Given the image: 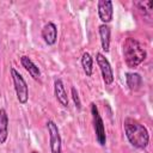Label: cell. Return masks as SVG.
<instances>
[{"label":"cell","instance_id":"1","mask_svg":"<svg viewBox=\"0 0 153 153\" xmlns=\"http://www.w3.org/2000/svg\"><path fill=\"white\" fill-rule=\"evenodd\" d=\"M126 136L129 142L136 148H145L149 142V134L145 126L134 118H126L124 123Z\"/></svg>","mask_w":153,"mask_h":153},{"label":"cell","instance_id":"2","mask_svg":"<svg viewBox=\"0 0 153 153\" xmlns=\"http://www.w3.org/2000/svg\"><path fill=\"white\" fill-rule=\"evenodd\" d=\"M146 50L135 38L128 37L123 42V56L129 68L137 67L146 59Z\"/></svg>","mask_w":153,"mask_h":153},{"label":"cell","instance_id":"3","mask_svg":"<svg viewBox=\"0 0 153 153\" xmlns=\"http://www.w3.org/2000/svg\"><path fill=\"white\" fill-rule=\"evenodd\" d=\"M11 76H12V80H13L16 94H17V98H18L19 103L25 104L29 99V88H27L26 81L24 80L22 74L13 67L11 68Z\"/></svg>","mask_w":153,"mask_h":153},{"label":"cell","instance_id":"4","mask_svg":"<svg viewBox=\"0 0 153 153\" xmlns=\"http://www.w3.org/2000/svg\"><path fill=\"white\" fill-rule=\"evenodd\" d=\"M91 114L93 118V128L96 133V139L100 146H104L106 143V134H105V128L103 120L99 115V111L96 106V104H91Z\"/></svg>","mask_w":153,"mask_h":153},{"label":"cell","instance_id":"5","mask_svg":"<svg viewBox=\"0 0 153 153\" xmlns=\"http://www.w3.org/2000/svg\"><path fill=\"white\" fill-rule=\"evenodd\" d=\"M47 129L49 133V141H50V151L51 153H61L62 146H61V136L59 133V128L55 124L54 121L47 122Z\"/></svg>","mask_w":153,"mask_h":153},{"label":"cell","instance_id":"6","mask_svg":"<svg viewBox=\"0 0 153 153\" xmlns=\"http://www.w3.org/2000/svg\"><path fill=\"white\" fill-rule=\"evenodd\" d=\"M96 61L98 63V67L102 72V76H103V81L106 84V85H110L112 81H114V72H112V68L108 61V59L100 54V53H97L96 54Z\"/></svg>","mask_w":153,"mask_h":153},{"label":"cell","instance_id":"7","mask_svg":"<svg viewBox=\"0 0 153 153\" xmlns=\"http://www.w3.org/2000/svg\"><path fill=\"white\" fill-rule=\"evenodd\" d=\"M98 16H99V19L105 24L111 22L112 16H114L112 2L109 0H99L98 1Z\"/></svg>","mask_w":153,"mask_h":153},{"label":"cell","instance_id":"8","mask_svg":"<svg viewBox=\"0 0 153 153\" xmlns=\"http://www.w3.org/2000/svg\"><path fill=\"white\" fill-rule=\"evenodd\" d=\"M42 37L48 45L55 44L57 39V27L54 23H48L42 29Z\"/></svg>","mask_w":153,"mask_h":153},{"label":"cell","instance_id":"9","mask_svg":"<svg viewBox=\"0 0 153 153\" xmlns=\"http://www.w3.org/2000/svg\"><path fill=\"white\" fill-rule=\"evenodd\" d=\"M54 93L55 97L57 99V102L62 105V106H68V98H67V92L65 90L63 82L60 79H56L54 81Z\"/></svg>","mask_w":153,"mask_h":153},{"label":"cell","instance_id":"10","mask_svg":"<svg viewBox=\"0 0 153 153\" xmlns=\"http://www.w3.org/2000/svg\"><path fill=\"white\" fill-rule=\"evenodd\" d=\"M8 136V116L5 109H0V143H5Z\"/></svg>","mask_w":153,"mask_h":153},{"label":"cell","instance_id":"11","mask_svg":"<svg viewBox=\"0 0 153 153\" xmlns=\"http://www.w3.org/2000/svg\"><path fill=\"white\" fill-rule=\"evenodd\" d=\"M20 62H22L23 67L29 72V74H30L33 79H36V80L39 79L41 72H39L38 67L33 63V61H32L30 57H27V56H22V57H20Z\"/></svg>","mask_w":153,"mask_h":153},{"label":"cell","instance_id":"12","mask_svg":"<svg viewBox=\"0 0 153 153\" xmlns=\"http://www.w3.org/2000/svg\"><path fill=\"white\" fill-rule=\"evenodd\" d=\"M99 36H100V43L102 49L106 53L110 48V27L106 24H102L99 26Z\"/></svg>","mask_w":153,"mask_h":153},{"label":"cell","instance_id":"13","mask_svg":"<svg viewBox=\"0 0 153 153\" xmlns=\"http://www.w3.org/2000/svg\"><path fill=\"white\" fill-rule=\"evenodd\" d=\"M127 85L131 91H137L142 85V78L137 73H127L126 74Z\"/></svg>","mask_w":153,"mask_h":153},{"label":"cell","instance_id":"14","mask_svg":"<svg viewBox=\"0 0 153 153\" xmlns=\"http://www.w3.org/2000/svg\"><path fill=\"white\" fill-rule=\"evenodd\" d=\"M81 66L87 76H91L93 73V59L88 53H84L81 56Z\"/></svg>","mask_w":153,"mask_h":153},{"label":"cell","instance_id":"15","mask_svg":"<svg viewBox=\"0 0 153 153\" xmlns=\"http://www.w3.org/2000/svg\"><path fill=\"white\" fill-rule=\"evenodd\" d=\"M136 6H139L140 10L145 12H151L153 7V1H140V2H136Z\"/></svg>","mask_w":153,"mask_h":153},{"label":"cell","instance_id":"16","mask_svg":"<svg viewBox=\"0 0 153 153\" xmlns=\"http://www.w3.org/2000/svg\"><path fill=\"white\" fill-rule=\"evenodd\" d=\"M71 91H72V98H73V100H74L75 106H76L78 109H80V108H81V102H80V98H79V94H78L76 90H75L74 87H72Z\"/></svg>","mask_w":153,"mask_h":153},{"label":"cell","instance_id":"17","mask_svg":"<svg viewBox=\"0 0 153 153\" xmlns=\"http://www.w3.org/2000/svg\"><path fill=\"white\" fill-rule=\"evenodd\" d=\"M31 153H38V152H36V151H33V152H31Z\"/></svg>","mask_w":153,"mask_h":153}]
</instances>
